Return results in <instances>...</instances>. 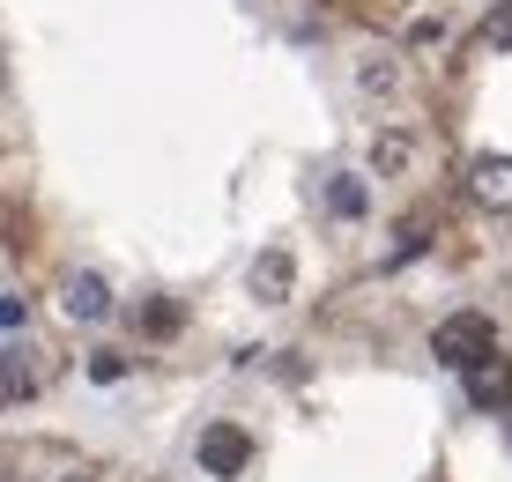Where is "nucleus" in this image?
I'll return each instance as SVG.
<instances>
[{
	"label": "nucleus",
	"mask_w": 512,
	"mask_h": 482,
	"mask_svg": "<svg viewBox=\"0 0 512 482\" xmlns=\"http://www.w3.org/2000/svg\"><path fill=\"white\" fill-rule=\"evenodd\" d=\"M483 349H498V334H490V319H483V312H453V319H438V334H431V356H438L446 371L475 364Z\"/></svg>",
	"instance_id": "f257e3e1"
},
{
	"label": "nucleus",
	"mask_w": 512,
	"mask_h": 482,
	"mask_svg": "<svg viewBox=\"0 0 512 482\" xmlns=\"http://www.w3.org/2000/svg\"><path fill=\"white\" fill-rule=\"evenodd\" d=\"M461 386H468L475 408H505L512 401V356L505 349H483L475 364H461Z\"/></svg>",
	"instance_id": "f03ea898"
},
{
	"label": "nucleus",
	"mask_w": 512,
	"mask_h": 482,
	"mask_svg": "<svg viewBox=\"0 0 512 482\" xmlns=\"http://www.w3.org/2000/svg\"><path fill=\"white\" fill-rule=\"evenodd\" d=\"M468 201L512 216V156H475L468 164Z\"/></svg>",
	"instance_id": "7ed1b4c3"
},
{
	"label": "nucleus",
	"mask_w": 512,
	"mask_h": 482,
	"mask_svg": "<svg viewBox=\"0 0 512 482\" xmlns=\"http://www.w3.org/2000/svg\"><path fill=\"white\" fill-rule=\"evenodd\" d=\"M245 460H253V438H245L238 423H208L201 431V468L208 475H238Z\"/></svg>",
	"instance_id": "20e7f679"
},
{
	"label": "nucleus",
	"mask_w": 512,
	"mask_h": 482,
	"mask_svg": "<svg viewBox=\"0 0 512 482\" xmlns=\"http://www.w3.org/2000/svg\"><path fill=\"white\" fill-rule=\"evenodd\" d=\"M38 386H45V364H38V349H0V408L30 401Z\"/></svg>",
	"instance_id": "39448f33"
},
{
	"label": "nucleus",
	"mask_w": 512,
	"mask_h": 482,
	"mask_svg": "<svg viewBox=\"0 0 512 482\" xmlns=\"http://www.w3.org/2000/svg\"><path fill=\"white\" fill-rule=\"evenodd\" d=\"M60 305H67V319H82V327H90V319H104V312H112V290H104V275H75Z\"/></svg>",
	"instance_id": "423d86ee"
},
{
	"label": "nucleus",
	"mask_w": 512,
	"mask_h": 482,
	"mask_svg": "<svg viewBox=\"0 0 512 482\" xmlns=\"http://www.w3.org/2000/svg\"><path fill=\"white\" fill-rule=\"evenodd\" d=\"M357 82L372 89V97H394V89H401V67H394V52H364V60H357Z\"/></svg>",
	"instance_id": "0eeeda50"
},
{
	"label": "nucleus",
	"mask_w": 512,
	"mask_h": 482,
	"mask_svg": "<svg viewBox=\"0 0 512 482\" xmlns=\"http://www.w3.org/2000/svg\"><path fill=\"white\" fill-rule=\"evenodd\" d=\"M290 290V253H260L253 260V297H282Z\"/></svg>",
	"instance_id": "6e6552de"
},
{
	"label": "nucleus",
	"mask_w": 512,
	"mask_h": 482,
	"mask_svg": "<svg viewBox=\"0 0 512 482\" xmlns=\"http://www.w3.org/2000/svg\"><path fill=\"white\" fill-rule=\"evenodd\" d=\"M327 208H334V216H364V178H334V186H327Z\"/></svg>",
	"instance_id": "1a4fd4ad"
},
{
	"label": "nucleus",
	"mask_w": 512,
	"mask_h": 482,
	"mask_svg": "<svg viewBox=\"0 0 512 482\" xmlns=\"http://www.w3.org/2000/svg\"><path fill=\"white\" fill-rule=\"evenodd\" d=\"M483 45H490V52H512V0H498V8H490V23H483Z\"/></svg>",
	"instance_id": "9d476101"
},
{
	"label": "nucleus",
	"mask_w": 512,
	"mask_h": 482,
	"mask_svg": "<svg viewBox=\"0 0 512 482\" xmlns=\"http://www.w3.org/2000/svg\"><path fill=\"white\" fill-rule=\"evenodd\" d=\"M82 371H90V379H97V386H112V379H119V371H127V356H112V349H97V356H90V364H82Z\"/></svg>",
	"instance_id": "9b49d317"
},
{
	"label": "nucleus",
	"mask_w": 512,
	"mask_h": 482,
	"mask_svg": "<svg viewBox=\"0 0 512 482\" xmlns=\"http://www.w3.org/2000/svg\"><path fill=\"white\" fill-rule=\"evenodd\" d=\"M401 164H409V141H401V134H379V171H401Z\"/></svg>",
	"instance_id": "f8f14e48"
},
{
	"label": "nucleus",
	"mask_w": 512,
	"mask_h": 482,
	"mask_svg": "<svg viewBox=\"0 0 512 482\" xmlns=\"http://www.w3.org/2000/svg\"><path fill=\"white\" fill-rule=\"evenodd\" d=\"M179 327V305H149V334H171Z\"/></svg>",
	"instance_id": "ddd939ff"
},
{
	"label": "nucleus",
	"mask_w": 512,
	"mask_h": 482,
	"mask_svg": "<svg viewBox=\"0 0 512 482\" xmlns=\"http://www.w3.org/2000/svg\"><path fill=\"white\" fill-rule=\"evenodd\" d=\"M67 482H104V475H67Z\"/></svg>",
	"instance_id": "4468645a"
}]
</instances>
